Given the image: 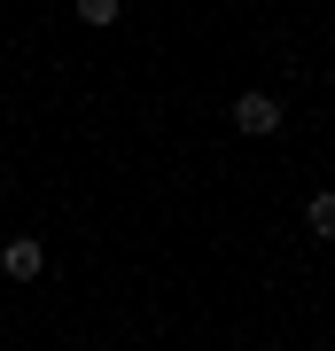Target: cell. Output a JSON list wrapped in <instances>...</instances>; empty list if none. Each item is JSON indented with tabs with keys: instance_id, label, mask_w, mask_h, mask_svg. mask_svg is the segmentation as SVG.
I'll use <instances>...</instances> for the list:
<instances>
[{
	"instance_id": "2",
	"label": "cell",
	"mask_w": 335,
	"mask_h": 351,
	"mask_svg": "<svg viewBox=\"0 0 335 351\" xmlns=\"http://www.w3.org/2000/svg\"><path fill=\"white\" fill-rule=\"evenodd\" d=\"M234 133H249V141L281 133V101H273V94H242V101H234Z\"/></svg>"
},
{
	"instance_id": "1",
	"label": "cell",
	"mask_w": 335,
	"mask_h": 351,
	"mask_svg": "<svg viewBox=\"0 0 335 351\" xmlns=\"http://www.w3.org/2000/svg\"><path fill=\"white\" fill-rule=\"evenodd\" d=\"M0 274H8V281H39V274H47L39 234H8V242H0Z\"/></svg>"
},
{
	"instance_id": "3",
	"label": "cell",
	"mask_w": 335,
	"mask_h": 351,
	"mask_svg": "<svg viewBox=\"0 0 335 351\" xmlns=\"http://www.w3.org/2000/svg\"><path fill=\"white\" fill-rule=\"evenodd\" d=\"M78 24H94V32L117 24V0H78Z\"/></svg>"
},
{
	"instance_id": "4",
	"label": "cell",
	"mask_w": 335,
	"mask_h": 351,
	"mask_svg": "<svg viewBox=\"0 0 335 351\" xmlns=\"http://www.w3.org/2000/svg\"><path fill=\"white\" fill-rule=\"evenodd\" d=\"M304 219H312V234H335V195H312Z\"/></svg>"
}]
</instances>
